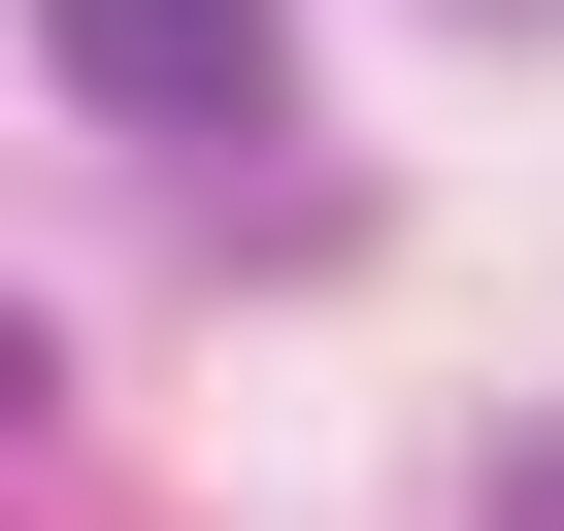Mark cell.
I'll return each instance as SVG.
<instances>
[{
  "label": "cell",
  "instance_id": "7a4b0ae2",
  "mask_svg": "<svg viewBox=\"0 0 564 531\" xmlns=\"http://www.w3.org/2000/svg\"><path fill=\"white\" fill-rule=\"evenodd\" d=\"M498 531H564V432H531V465H498Z\"/></svg>",
  "mask_w": 564,
  "mask_h": 531
},
{
  "label": "cell",
  "instance_id": "3957f363",
  "mask_svg": "<svg viewBox=\"0 0 564 531\" xmlns=\"http://www.w3.org/2000/svg\"><path fill=\"white\" fill-rule=\"evenodd\" d=\"M34 399H67V366H34V333H0V432H34Z\"/></svg>",
  "mask_w": 564,
  "mask_h": 531
},
{
  "label": "cell",
  "instance_id": "6da1fadb",
  "mask_svg": "<svg viewBox=\"0 0 564 531\" xmlns=\"http://www.w3.org/2000/svg\"><path fill=\"white\" fill-rule=\"evenodd\" d=\"M265 34H300V0H34V67L100 133H265Z\"/></svg>",
  "mask_w": 564,
  "mask_h": 531
}]
</instances>
